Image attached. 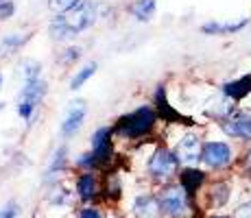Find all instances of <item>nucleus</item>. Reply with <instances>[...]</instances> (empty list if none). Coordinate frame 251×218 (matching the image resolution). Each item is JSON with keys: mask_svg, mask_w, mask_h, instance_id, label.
<instances>
[{"mask_svg": "<svg viewBox=\"0 0 251 218\" xmlns=\"http://www.w3.org/2000/svg\"><path fill=\"white\" fill-rule=\"evenodd\" d=\"M96 20V4L94 2H81L76 9H72L66 18H59L52 22L50 31L55 40H66V37H75L76 33L85 31L92 22Z\"/></svg>", "mask_w": 251, "mask_h": 218, "instance_id": "obj_1", "label": "nucleus"}, {"mask_svg": "<svg viewBox=\"0 0 251 218\" xmlns=\"http://www.w3.org/2000/svg\"><path fill=\"white\" fill-rule=\"evenodd\" d=\"M155 124V109L151 107H140L133 114L120 118V122L116 124V131L125 138H142Z\"/></svg>", "mask_w": 251, "mask_h": 218, "instance_id": "obj_2", "label": "nucleus"}, {"mask_svg": "<svg viewBox=\"0 0 251 218\" xmlns=\"http://www.w3.org/2000/svg\"><path fill=\"white\" fill-rule=\"evenodd\" d=\"M46 94V83L44 81H26V85H24L22 90V96H20V107H18V111H20V116L24 120H31L33 111H35V107L40 105V100L44 98Z\"/></svg>", "mask_w": 251, "mask_h": 218, "instance_id": "obj_3", "label": "nucleus"}, {"mask_svg": "<svg viewBox=\"0 0 251 218\" xmlns=\"http://www.w3.org/2000/svg\"><path fill=\"white\" fill-rule=\"evenodd\" d=\"M177 164H179V159H177L175 153L166 151V148H160V151H155L151 155V159H149V172L157 179H166V177H171V174H175Z\"/></svg>", "mask_w": 251, "mask_h": 218, "instance_id": "obj_4", "label": "nucleus"}, {"mask_svg": "<svg viewBox=\"0 0 251 218\" xmlns=\"http://www.w3.org/2000/svg\"><path fill=\"white\" fill-rule=\"evenodd\" d=\"M160 207L166 216L171 218H179L186 214L188 207V198H186V190L183 188H168L164 190V194L160 196Z\"/></svg>", "mask_w": 251, "mask_h": 218, "instance_id": "obj_5", "label": "nucleus"}, {"mask_svg": "<svg viewBox=\"0 0 251 218\" xmlns=\"http://www.w3.org/2000/svg\"><path fill=\"white\" fill-rule=\"evenodd\" d=\"M201 159L210 168H223V166H227L231 159V148L225 142H207L203 146Z\"/></svg>", "mask_w": 251, "mask_h": 218, "instance_id": "obj_6", "label": "nucleus"}, {"mask_svg": "<svg viewBox=\"0 0 251 218\" xmlns=\"http://www.w3.org/2000/svg\"><path fill=\"white\" fill-rule=\"evenodd\" d=\"M223 131L231 138H251V109H240L223 122Z\"/></svg>", "mask_w": 251, "mask_h": 218, "instance_id": "obj_7", "label": "nucleus"}, {"mask_svg": "<svg viewBox=\"0 0 251 218\" xmlns=\"http://www.w3.org/2000/svg\"><path fill=\"white\" fill-rule=\"evenodd\" d=\"M175 155L183 164H195V162H199L201 155H203V146H201L197 135H183L179 140V144H177Z\"/></svg>", "mask_w": 251, "mask_h": 218, "instance_id": "obj_8", "label": "nucleus"}, {"mask_svg": "<svg viewBox=\"0 0 251 218\" xmlns=\"http://www.w3.org/2000/svg\"><path fill=\"white\" fill-rule=\"evenodd\" d=\"M92 155H94L96 164L107 162L112 157V129L100 127L92 138Z\"/></svg>", "mask_w": 251, "mask_h": 218, "instance_id": "obj_9", "label": "nucleus"}, {"mask_svg": "<svg viewBox=\"0 0 251 218\" xmlns=\"http://www.w3.org/2000/svg\"><path fill=\"white\" fill-rule=\"evenodd\" d=\"M83 118H85V103H83V100H75V103L70 105L68 116H66V120H64L61 133H64V135H72L76 129L81 127Z\"/></svg>", "mask_w": 251, "mask_h": 218, "instance_id": "obj_10", "label": "nucleus"}, {"mask_svg": "<svg viewBox=\"0 0 251 218\" xmlns=\"http://www.w3.org/2000/svg\"><path fill=\"white\" fill-rule=\"evenodd\" d=\"M162 212L160 201L153 196H138L133 201V214L138 218H157Z\"/></svg>", "mask_w": 251, "mask_h": 218, "instance_id": "obj_11", "label": "nucleus"}, {"mask_svg": "<svg viewBox=\"0 0 251 218\" xmlns=\"http://www.w3.org/2000/svg\"><path fill=\"white\" fill-rule=\"evenodd\" d=\"M96 179L92 177V174H83V177L79 179V183H76V192H79V196L83 198V201H90V198L96 196Z\"/></svg>", "mask_w": 251, "mask_h": 218, "instance_id": "obj_12", "label": "nucleus"}, {"mask_svg": "<svg viewBox=\"0 0 251 218\" xmlns=\"http://www.w3.org/2000/svg\"><path fill=\"white\" fill-rule=\"evenodd\" d=\"M247 24V20L243 22H236V24H219V22H210V24H203L201 31L203 33H210V35H219V33H236Z\"/></svg>", "mask_w": 251, "mask_h": 218, "instance_id": "obj_13", "label": "nucleus"}, {"mask_svg": "<svg viewBox=\"0 0 251 218\" xmlns=\"http://www.w3.org/2000/svg\"><path fill=\"white\" fill-rule=\"evenodd\" d=\"M131 11L138 20H142V22L151 20L153 13H155V0H138V2L131 7Z\"/></svg>", "mask_w": 251, "mask_h": 218, "instance_id": "obj_14", "label": "nucleus"}, {"mask_svg": "<svg viewBox=\"0 0 251 218\" xmlns=\"http://www.w3.org/2000/svg\"><path fill=\"white\" fill-rule=\"evenodd\" d=\"M249 90H251V76L236 81V83H227L223 87V92L229 96V98H240V96H245Z\"/></svg>", "mask_w": 251, "mask_h": 218, "instance_id": "obj_15", "label": "nucleus"}, {"mask_svg": "<svg viewBox=\"0 0 251 218\" xmlns=\"http://www.w3.org/2000/svg\"><path fill=\"white\" fill-rule=\"evenodd\" d=\"M81 4V0H48V9L55 13H68L72 9H76Z\"/></svg>", "mask_w": 251, "mask_h": 218, "instance_id": "obj_16", "label": "nucleus"}, {"mask_svg": "<svg viewBox=\"0 0 251 218\" xmlns=\"http://www.w3.org/2000/svg\"><path fill=\"white\" fill-rule=\"evenodd\" d=\"M201 181H203V174H201L199 170H186L183 172V188H186L188 192H195Z\"/></svg>", "mask_w": 251, "mask_h": 218, "instance_id": "obj_17", "label": "nucleus"}, {"mask_svg": "<svg viewBox=\"0 0 251 218\" xmlns=\"http://www.w3.org/2000/svg\"><path fill=\"white\" fill-rule=\"evenodd\" d=\"M94 72H96V64H88V66H85V68H83V70H81V72H79V74H76V76H75V79H72V83H70V87H72V90H79V87H81V85H83V83H85V81H88V79H90V76H92V74H94Z\"/></svg>", "mask_w": 251, "mask_h": 218, "instance_id": "obj_18", "label": "nucleus"}, {"mask_svg": "<svg viewBox=\"0 0 251 218\" xmlns=\"http://www.w3.org/2000/svg\"><path fill=\"white\" fill-rule=\"evenodd\" d=\"M24 42H26V35H13V37H7V40L2 42V46H0V52H2V55H7L9 50H16V48H20Z\"/></svg>", "mask_w": 251, "mask_h": 218, "instance_id": "obj_19", "label": "nucleus"}, {"mask_svg": "<svg viewBox=\"0 0 251 218\" xmlns=\"http://www.w3.org/2000/svg\"><path fill=\"white\" fill-rule=\"evenodd\" d=\"M24 79L26 81L40 79V64H37V61H26V64H24Z\"/></svg>", "mask_w": 251, "mask_h": 218, "instance_id": "obj_20", "label": "nucleus"}, {"mask_svg": "<svg viewBox=\"0 0 251 218\" xmlns=\"http://www.w3.org/2000/svg\"><path fill=\"white\" fill-rule=\"evenodd\" d=\"M66 153H68V151H66V146H61L59 151H57L55 159H52V166H50V177H52L55 172H59L61 168L66 166Z\"/></svg>", "mask_w": 251, "mask_h": 218, "instance_id": "obj_21", "label": "nucleus"}, {"mask_svg": "<svg viewBox=\"0 0 251 218\" xmlns=\"http://www.w3.org/2000/svg\"><path fill=\"white\" fill-rule=\"evenodd\" d=\"M214 198H216V203H219V205H225V203H227V198H229V188L225 186V183H219V186L214 188Z\"/></svg>", "mask_w": 251, "mask_h": 218, "instance_id": "obj_22", "label": "nucleus"}, {"mask_svg": "<svg viewBox=\"0 0 251 218\" xmlns=\"http://www.w3.org/2000/svg\"><path fill=\"white\" fill-rule=\"evenodd\" d=\"M79 57H81V48H68L66 55H64V61L66 64H72V61L79 59Z\"/></svg>", "mask_w": 251, "mask_h": 218, "instance_id": "obj_23", "label": "nucleus"}, {"mask_svg": "<svg viewBox=\"0 0 251 218\" xmlns=\"http://www.w3.org/2000/svg\"><path fill=\"white\" fill-rule=\"evenodd\" d=\"M16 11V4L13 2H0V18H9Z\"/></svg>", "mask_w": 251, "mask_h": 218, "instance_id": "obj_24", "label": "nucleus"}, {"mask_svg": "<svg viewBox=\"0 0 251 218\" xmlns=\"http://www.w3.org/2000/svg\"><path fill=\"white\" fill-rule=\"evenodd\" d=\"M234 218H251V203H245V205H240L238 210H236Z\"/></svg>", "mask_w": 251, "mask_h": 218, "instance_id": "obj_25", "label": "nucleus"}, {"mask_svg": "<svg viewBox=\"0 0 251 218\" xmlns=\"http://www.w3.org/2000/svg\"><path fill=\"white\" fill-rule=\"evenodd\" d=\"M16 216H18V207L13 205V203H9V205L0 212V218H16Z\"/></svg>", "mask_w": 251, "mask_h": 218, "instance_id": "obj_26", "label": "nucleus"}, {"mask_svg": "<svg viewBox=\"0 0 251 218\" xmlns=\"http://www.w3.org/2000/svg\"><path fill=\"white\" fill-rule=\"evenodd\" d=\"M81 218H103V214H100L99 210H92V207H90V210L81 212Z\"/></svg>", "mask_w": 251, "mask_h": 218, "instance_id": "obj_27", "label": "nucleus"}, {"mask_svg": "<svg viewBox=\"0 0 251 218\" xmlns=\"http://www.w3.org/2000/svg\"><path fill=\"white\" fill-rule=\"evenodd\" d=\"M0 85H2V74H0Z\"/></svg>", "mask_w": 251, "mask_h": 218, "instance_id": "obj_28", "label": "nucleus"}, {"mask_svg": "<svg viewBox=\"0 0 251 218\" xmlns=\"http://www.w3.org/2000/svg\"><path fill=\"white\" fill-rule=\"evenodd\" d=\"M212 218H223V216H212Z\"/></svg>", "mask_w": 251, "mask_h": 218, "instance_id": "obj_29", "label": "nucleus"}, {"mask_svg": "<svg viewBox=\"0 0 251 218\" xmlns=\"http://www.w3.org/2000/svg\"><path fill=\"white\" fill-rule=\"evenodd\" d=\"M2 107H4V105H2V103H0V109H2Z\"/></svg>", "mask_w": 251, "mask_h": 218, "instance_id": "obj_30", "label": "nucleus"}]
</instances>
